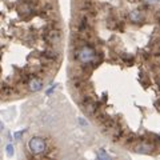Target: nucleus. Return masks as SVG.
<instances>
[{
	"label": "nucleus",
	"mask_w": 160,
	"mask_h": 160,
	"mask_svg": "<svg viewBox=\"0 0 160 160\" xmlns=\"http://www.w3.org/2000/svg\"><path fill=\"white\" fill-rule=\"evenodd\" d=\"M68 86L120 148L160 155V0H72Z\"/></svg>",
	"instance_id": "obj_1"
},
{
	"label": "nucleus",
	"mask_w": 160,
	"mask_h": 160,
	"mask_svg": "<svg viewBox=\"0 0 160 160\" xmlns=\"http://www.w3.org/2000/svg\"><path fill=\"white\" fill-rule=\"evenodd\" d=\"M63 58L58 0H0V102L42 91Z\"/></svg>",
	"instance_id": "obj_2"
},
{
	"label": "nucleus",
	"mask_w": 160,
	"mask_h": 160,
	"mask_svg": "<svg viewBox=\"0 0 160 160\" xmlns=\"http://www.w3.org/2000/svg\"><path fill=\"white\" fill-rule=\"evenodd\" d=\"M28 148L33 155H39V153L46 151V142H44L42 138H33L29 140Z\"/></svg>",
	"instance_id": "obj_3"
},
{
	"label": "nucleus",
	"mask_w": 160,
	"mask_h": 160,
	"mask_svg": "<svg viewBox=\"0 0 160 160\" xmlns=\"http://www.w3.org/2000/svg\"><path fill=\"white\" fill-rule=\"evenodd\" d=\"M3 127H4V126H3V123L0 122V131H3Z\"/></svg>",
	"instance_id": "obj_4"
}]
</instances>
